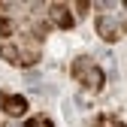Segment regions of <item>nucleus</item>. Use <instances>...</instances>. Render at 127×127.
Here are the masks:
<instances>
[{
    "label": "nucleus",
    "mask_w": 127,
    "mask_h": 127,
    "mask_svg": "<svg viewBox=\"0 0 127 127\" xmlns=\"http://www.w3.org/2000/svg\"><path fill=\"white\" fill-rule=\"evenodd\" d=\"M0 109H3L9 118H21V115H27V97L0 91Z\"/></svg>",
    "instance_id": "7ed1b4c3"
},
{
    "label": "nucleus",
    "mask_w": 127,
    "mask_h": 127,
    "mask_svg": "<svg viewBox=\"0 0 127 127\" xmlns=\"http://www.w3.org/2000/svg\"><path fill=\"white\" fill-rule=\"evenodd\" d=\"M73 79H76L85 91H91V94L103 91V85H106V73H103L88 55H82V58L73 61Z\"/></svg>",
    "instance_id": "f257e3e1"
},
{
    "label": "nucleus",
    "mask_w": 127,
    "mask_h": 127,
    "mask_svg": "<svg viewBox=\"0 0 127 127\" xmlns=\"http://www.w3.org/2000/svg\"><path fill=\"white\" fill-rule=\"evenodd\" d=\"M73 9H76V15H88V9H91V3H85V0H79V3H76Z\"/></svg>",
    "instance_id": "6e6552de"
},
{
    "label": "nucleus",
    "mask_w": 127,
    "mask_h": 127,
    "mask_svg": "<svg viewBox=\"0 0 127 127\" xmlns=\"http://www.w3.org/2000/svg\"><path fill=\"white\" fill-rule=\"evenodd\" d=\"M27 127H55V124H52V118L36 115V118H30V121H27Z\"/></svg>",
    "instance_id": "0eeeda50"
},
{
    "label": "nucleus",
    "mask_w": 127,
    "mask_h": 127,
    "mask_svg": "<svg viewBox=\"0 0 127 127\" xmlns=\"http://www.w3.org/2000/svg\"><path fill=\"white\" fill-rule=\"evenodd\" d=\"M0 36H3V42L12 39V36H18V21L9 18V15H0Z\"/></svg>",
    "instance_id": "39448f33"
},
{
    "label": "nucleus",
    "mask_w": 127,
    "mask_h": 127,
    "mask_svg": "<svg viewBox=\"0 0 127 127\" xmlns=\"http://www.w3.org/2000/svg\"><path fill=\"white\" fill-rule=\"evenodd\" d=\"M97 33L106 42H118L121 39V21L115 18V15H109L106 9H100V15H97Z\"/></svg>",
    "instance_id": "f03ea898"
},
{
    "label": "nucleus",
    "mask_w": 127,
    "mask_h": 127,
    "mask_svg": "<svg viewBox=\"0 0 127 127\" xmlns=\"http://www.w3.org/2000/svg\"><path fill=\"white\" fill-rule=\"evenodd\" d=\"M49 21L58 24L61 30H70V27L76 24V18H73V12H70L67 3H52V6H49Z\"/></svg>",
    "instance_id": "20e7f679"
},
{
    "label": "nucleus",
    "mask_w": 127,
    "mask_h": 127,
    "mask_svg": "<svg viewBox=\"0 0 127 127\" xmlns=\"http://www.w3.org/2000/svg\"><path fill=\"white\" fill-rule=\"evenodd\" d=\"M94 127H127L121 118H115V115H100L97 121H94Z\"/></svg>",
    "instance_id": "423d86ee"
}]
</instances>
